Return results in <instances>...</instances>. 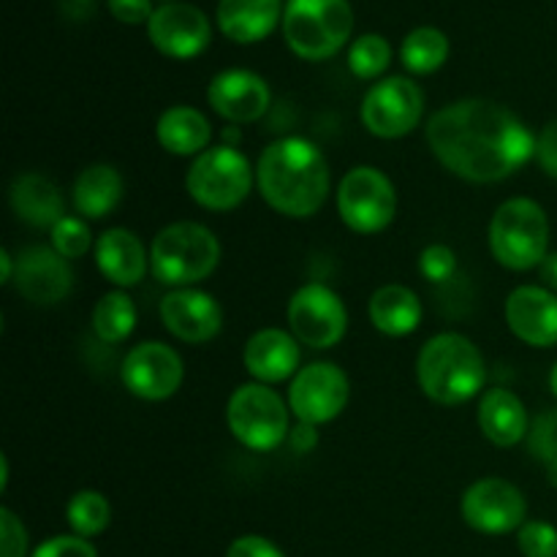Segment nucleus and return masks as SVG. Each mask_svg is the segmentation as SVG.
Returning a JSON list of instances; mask_svg holds the SVG:
<instances>
[{
  "instance_id": "9",
  "label": "nucleus",
  "mask_w": 557,
  "mask_h": 557,
  "mask_svg": "<svg viewBox=\"0 0 557 557\" xmlns=\"http://www.w3.org/2000/svg\"><path fill=\"white\" fill-rule=\"evenodd\" d=\"M335 205L343 226L362 237H373L395 223L397 188L379 166L362 163L343 174Z\"/></svg>"
},
{
  "instance_id": "47",
  "label": "nucleus",
  "mask_w": 557,
  "mask_h": 557,
  "mask_svg": "<svg viewBox=\"0 0 557 557\" xmlns=\"http://www.w3.org/2000/svg\"><path fill=\"white\" fill-rule=\"evenodd\" d=\"M544 468H547V482L557 490V462H549V466H544Z\"/></svg>"
},
{
  "instance_id": "33",
  "label": "nucleus",
  "mask_w": 557,
  "mask_h": 557,
  "mask_svg": "<svg viewBox=\"0 0 557 557\" xmlns=\"http://www.w3.org/2000/svg\"><path fill=\"white\" fill-rule=\"evenodd\" d=\"M525 444L533 460L542 462V466L557 462V408H549V411H542L531 419Z\"/></svg>"
},
{
  "instance_id": "38",
  "label": "nucleus",
  "mask_w": 557,
  "mask_h": 557,
  "mask_svg": "<svg viewBox=\"0 0 557 557\" xmlns=\"http://www.w3.org/2000/svg\"><path fill=\"white\" fill-rule=\"evenodd\" d=\"M226 557H286L277 544H272L270 539L256 536V533H248V536H239L228 544Z\"/></svg>"
},
{
  "instance_id": "27",
  "label": "nucleus",
  "mask_w": 557,
  "mask_h": 557,
  "mask_svg": "<svg viewBox=\"0 0 557 557\" xmlns=\"http://www.w3.org/2000/svg\"><path fill=\"white\" fill-rule=\"evenodd\" d=\"M370 324L386 337H408L419 330L422 324V299L413 288L403 286V283H386V286L375 288L373 297L368 302Z\"/></svg>"
},
{
  "instance_id": "7",
  "label": "nucleus",
  "mask_w": 557,
  "mask_h": 557,
  "mask_svg": "<svg viewBox=\"0 0 557 557\" xmlns=\"http://www.w3.org/2000/svg\"><path fill=\"white\" fill-rule=\"evenodd\" d=\"M256 188V166L239 147L212 145L190 161L185 172V190L199 207L210 212H232L248 201Z\"/></svg>"
},
{
  "instance_id": "41",
  "label": "nucleus",
  "mask_w": 557,
  "mask_h": 557,
  "mask_svg": "<svg viewBox=\"0 0 557 557\" xmlns=\"http://www.w3.org/2000/svg\"><path fill=\"white\" fill-rule=\"evenodd\" d=\"M288 449L294 451V455H310V451L319 446V428H313V424H305V422H297L292 428V433H288Z\"/></svg>"
},
{
  "instance_id": "19",
  "label": "nucleus",
  "mask_w": 557,
  "mask_h": 557,
  "mask_svg": "<svg viewBox=\"0 0 557 557\" xmlns=\"http://www.w3.org/2000/svg\"><path fill=\"white\" fill-rule=\"evenodd\" d=\"M506 326L531 348L557 346V294L544 286H517L504 305Z\"/></svg>"
},
{
  "instance_id": "29",
  "label": "nucleus",
  "mask_w": 557,
  "mask_h": 557,
  "mask_svg": "<svg viewBox=\"0 0 557 557\" xmlns=\"http://www.w3.org/2000/svg\"><path fill=\"white\" fill-rule=\"evenodd\" d=\"M449 38L441 27L422 25L413 27L400 44V63L408 74L413 76H430L449 60Z\"/></svg>"
},
{
  "instance_id": "1",
  "label": "nucleus",
  "mask_w": 557,
  "mask_h": 557,
  "mask_svg": "<svg viewBox=\"0 0 557 557\" xmlns=\"http://www.w3.org/2000/svg\"><path fill=\"white\" fill-rule=\"evenodd\" d=\"M424 136L435 161L473 185L504 183L536 158V134L490 98L446 103L428 120Z\"/></svg>"
},
{
  "instance_id": "48",
  "label": "nucleus",
  "mask_w": 557,
  "mask_h": 557,
  "mask_svg": "<svg viewBox=\"0 0 557 557\" xmlns=\"http://www.w3.org/2000/svg\"><path fill=\"white\" fill-rule=\"evenodd\" d=\"M549 392H553L557 400V362L553 364V370H549Z\"/></svg>"
},
{
  "instance_id": "14",
  "label": "nucleus",
  "mask_w": 557,
  "mask_h": 557,
  "mask_svg": "<svg viewBox=\"0 0 557 557\" xmlns=\"http://www.w3.org/2000/svg\"><path fill=\"white\" fill-rule=\"evenodd\" d=\"M120 381L134 397L145 403H163L180 392L185 364L177 348L161 341H145L131 348L120 364Z\"/></svg>"
},
{
  "instance_id": "25",
  "label": "nucleus",
  "mask_w": 557,
  "mask_h": 557,
  "mask_svg": "<svg viewBox=\"0 0 557 557\" xmlns=\"http://www.w3.org/2000/svg\"><path fill=\"white\" fill-rule=\"evenodd\" d=\"M156 139L169 156L190 158L201 156L212 147V123L205 112L188 103L169 107L156 123Z\"/></svg>"
},
{
  "instance_id": "39",
  "label": "nucleus",
  "mask_w": 557,
  "mask_h": 557,
  "mask_svg": "<svg viewBox=\"0 0 557 557\" xmlns=\"http://www.w3.org/2000/svg\"><path fill=\"white\" fill-rule=\"evenodd\" d=\"M152 11V0H109V14L123 25H147Z\"/></svg>"
},
{
  "instance_id": "15",
  "label": "nucleus",
  "mask_w": 557,
  "mask_h": 557,
  "mask_svg": "<svg viewBox=\"0 0 557 557\" xmlns=\"http://www.w3.org/2000/svg\"><path fill=\"white\" fill-rule=\"evenodd\" d=\"M147 38L152 47L172 60H194L210 47L212 22L194 3H161L147 22Z\"/></svg>"
},
{
  "instance_id": "49",
  "label": "nucleus",
  "mask_w": 557,
  "mask_h": 557,
  "mask_svg": "<svg viewBox=\"0 0 557 557\" xmlns=\"http://www.w3.org/2000/svg\"><path fill=\"white\" fill-rule=\"evenodd\" d=\"M163 3H174V0H163Z\"/></svg>"
},
{
  "instance_id": "13",
  "label": "nucleus",
  "mask_w": 557,
  "mask_h": 557,
  "mask_svg": "<svg viewBox=\"0 0 557 557\" xmlns=\"http://www.w3.org/2000/svg\"><path fill=\"white\" fill-rule=\"evenodd\" d=\"M460 515L471 531L484 536H506L528 522V500L525 493L509 479L484 476L462 493Z\"/></svg>"
},
{
  "instance_id": "22",
  "label": "nucleus",
  "mask_w": 557,
  "mask_h": 557,
  "mask_svg": "<svg viewBox=\"0 0 557 557\" xmlns=\"http://www.w3.org/2000/svg\"><path fill=\"white\" fill-rule=\"evenodd\" d=\"M476 422L484 438L498 449H511V446L522 444L528 438V430H531V417H528L522 397H517L511 389H504V386L482 392Z\"/></svg>"
},
{
  "instance_id": "11",
  "label": "nucleus",
  "mask_w": 557,
  "mask_h": 557,
  "mask_svg": "<svg viewBox=\"0 0 557 557\" xmlns=\"http://www.w3.org/2000/svg\"><path fill=\"white\" fill-rule=\"evenodd\" d=\"M424 117V90L411 76L392 74L373 82L364 92L359 120L379 139H403L419 128Z\"/></svg>"
},
{
  "instance_id": "45",
  "label": "nucleus",
  "mask_w": 557,
  "mask_h": 557,
  "mask_svg": "<svg viewBox=\"0 0 557 557\" xmlns=\"http://www.w3.org/2000/svg\"><path fill=\"white\" fill-rule=\"evenodd\" d=\"M239 141H243V131H239V125H228V128H223L221 145L239 147Z\"/></svg>"
},
{
  "instance_id": "10",
  "label": "nucleus",
  "mask_w": 557,
  "mask_h": 557,
  "mask_svg": "<svg viewBox=\"0 0 557 557\" xmlns=\"http://www.w3.org/2000/svg\"><path fill=\"white\" fill-rule=\"evenodd\" d=\"M288 332L299 346L313 351H330L341 346L348 332L346 302L326 283H305L292 294L286 308Z\"/></svg>"
},
{
  "instance_id": "43",
  "label": "nucleus",
  "mask_w": 557,
  "mask_h": 557,
  "mask_svg": "<svg viewBox=\"0 0 557 557\" xmlns=\"http://www.w3.org/2000/svg\"><path fill=\"white\" fill-rule=\"evenodd\" d=\"M16 272V256H11V250H0V283L3 286H11L14 283Z\"/></svg>"
},
{
  "instance_id": "21",
  "label": "nucleus",
  "mask_w": 557,
  "mask_h": 557,
  "mask_svg": "<svg viewBox=\"0 0 557 557\" xmlns=\"http://www.w3.org/2000/svg\"><path fill=\"white\" fill-rule=\"evenodd\" d=\"M96 267L114 288H134L150 272V248L139 239V234L125 226L107 228L96 237Z\"/></svg>"
},
{
  "instance_id": "24",
  "label": "nucleus",
  "mask_w": 557,
  "mask_h": 557,
  "mask_svg": "<svg viewBox=\"0 0 557 557\" xmlns=\"http://www.w3.org/2000/svg\"><path fill=\"white\" fill-rule=\"evenodd\" d=\"M283 0H218V30L234 44H259L283 25Z\"/></svg>"
},
{
  "instance_id": "18",
  "label": "nucleus",
  "mask_w": 557,
  "mask_h": 557,
  "mask_svg": "<svg viewBox=\"0 0 557 557\" xmlns=\"http://www.w3.org/2000/svg\"><path fill=\"white\" fill-rule=\"evenodd\" d=\"M207 103L228 125H250L267 114L272 90L261 74L250 69L218 71L207 85Z\"/></svg>"
},
{
  "instance_id": "20",
  "label": "nucleus",
  "mask_w": 557,
  "mask_h": 557,
  "mask_svg": "<svg viewBox=\"0 0 557 557\" xmlns=\"http://www.w3.org/2000/svg\"><path fill=\"white\" fill-rule=\"evenodd\" d=\"M243 364L259 384L277 386L302 370V346L297 337L277 326L253 332L243 348Z\"/></svg>"
},
{
  "instance_id": "16",
  "label": "nucleus",
  "mask_w": 557,
  "mask_h": 557,
  "mask_svg": "<svg viewBox=\"0 0 557 557\" xmlns=\"http://www.w3.org/2000/svg\"><path fill=\"white\" fill-rule=\"evenodd\" d=\"M161 324L169 335L188 346H205L223 330V308L210 292L199 286L172 288L158 305Z\"/></svg>"
},
{
  "instance_id": "36",
  "label": "nucleus",
  "mask_w": 557,
  "mask_h": 557,
  "mask_svg": "<svg viewBox=\"0 0 557 557\" xmlns=\"http://www.w3.org/2000/svg\"><path fill=\"white\" fill-rule=\"evenodd\" d=\"M27 528L9 506L0 509V557H30L27 555Z\"/></svg>"
},
{
  "instance_id": "46",
  "label": "nucleus",
  "mask_w": 557,
  "mask_h": 557,
  "mask_svg": "<svg viewBox=\"0 0 557 557\" xmlns=\"http://www.w3.org/2000/svg\"><path fill=\"white\" fill-rule=\"evenodd\" d=\"M9 487V455H0V490Z\"/></svg>"
},
{
  "instance_id": "26",
  "label": "nucleus",
  "mask_w": 557,
  "mask_h": 557,
  "mask_svg": "<svg viewBox=\"0 0 557 557\" xmlns=\"http://www.w3.org/2000/svg\"><path fill=\"white\" fill-rule=\"evenodd\" d=\"M125 194V180L112 163H92L82 169L71 188V205L76 215L85 221H103L109 212L117 210Z\"/></svg>"
},
{
  "instance_id": "32",
  "label": "nucleus",
  "mask_w": 557,
  "mask_h": 557,
  "mask_svg": "<svg viewBox=\"0 0 557 557\" xmlns=\"http://www.w3.org/2000/svg\"><path fill=\"white\" fill-rule=\"evenodd\" d=\"M49 245H52L63 259L76 261L96 248V239H92L90 223H87L85 218L65 215L63 221L54 223V228L49 232Z\"/></svg>"
},
{
  "instance_id": "31",
  "label": "nucleus",
  "mask_w": 557,
  "mask_h": 557,
  "mask_svg": "<svg viewBox=\"0 0 557 557\" xmlns=\"http://www.w3.org/2000/svg\"><path fill=\"white\" fill-rule=\"evenodd\" d=\"M392 65V44L381 33H364L348 44V69L357 79L379 82Z\"/></svg>"
},
{
  "instance_id": "40",
  "label": "nucleus",
  "mask_w": 557,
  "mask_h": 557,
  "mask_svg": "<svg viewBox=\"0 0 557 557\" xmlns=\"http://www.w3.org/2000/svg\"><path fill=\"white\" fill-rule=\"evenodd\" d=\"M536 161L544 174L557 180V117L549 120L542 134L536 136Z\"/></svg>"
},
{
  "instance_id": "28",
  "label": "nucleus",
  "mask_w": 557,
  "mask_h": 557,
  "mask_svg": "<svg viewBox=\"0 0 557 557\" xmlns=\"http://www.w3.org/2000/svg\"><path fill=\"white\" fill-rule=\"evenodd\" d=\"M136 321H139V313H136V302L131 299V294L123 288H114L96 302L90 326L98 341L107 343V346H120L134 335Z\"/></svg>"
},
{
  "instance_id": "6",
  "label": "nucleus",
  "mask_w": 557,
  "mask_h": 557,
  "mask_svg": "<svg viewBox=\"0 0 557 557\" xmlns=\"http://www.w3.org/2000/svg\"><path fill=\"white\" fill-rule=\"evenodd\" d=\"M281 27L297 58L321 63L351 41L354 9L348 0H286Z\"/></svg>"
},
{
  "instance_id": "8",
  "label": "nucleus",
  "mask_w": 557,
  "mask_h": 557,
  "mask_svg": "<svg viewBox=\"0 0 557 557\" xmlns=\"http://www.w3.org/2000/svg\"><path fill=\"white\" fill-rule=\"evenodd\" d=\"M292 408L272 386L248 381L232 392L226 403V424L239 446L248 451H275L292 433Z\"/></svg>"
},
{
  "instance_id": "3",
  "label": "nucleus",
  "mask_w": 557,
  "mask_h": 557,
  "mask_svg": "<svg viewBox=\"0 0 557 557\" xmlns=\"http://www.w3.org/2000/svg\"><path fill=\"white\" fill-rule=\"evenodd\" d=\"M417 381L428 400L446 408L462 406L484 389L487 364L471 337L441 332L419 348Z\"/></svg>"
},
{
  "instance_id": "5",
  "label": "nucleus",
  "mask_w": 557,
  "mask_h": 557,
  "mask_svg": "<svg viewBox=\"0 0 557 557\" xmlns=\"http://www.w3.org/2000/svg\"><path fill=\"white\" fill-rule=\"evenodd\" d=\"M487 243L493 259L506 270H539L549 253L547 210L528 196L504 201L490 221Z\"/></svg>"
},
{
  "instance_id": "12",
  "label": "nucleus",
  "mask_w": 557,
  "mask_h": 557,
  "mask_svg": "<svg viewBox=\"0 0 557 557\" xmlns=\"http://www.w3.org/2000/svg\"><path fill=\"white\" fill-rule=\"evenodd\" d=\"M286 400L297 422L321 428L346 411L351 381L335 362H310L292 379Z\"/></svg>"
},
{
  "instance_id": "23",
  "label": "nucleus",
  "mask_w": 557,
  "mask_h": 557,
  "mask_svg": "<svg viewBox=\"0 0 557 557\" xmlns=\"http://www.w3.org/2000/svg\"><path fill=\"white\" fill-rule=\"evenodd\" d=\"M9 205L14 215L30 228H49L65 218V196L54 180L41 172L16 174L9 188Z\"/></svg>"
},
{
  "instance_id": "44",
  "label": "nucleus",
  "mask_w": 557,
  "mask_h": 557,
  "mask_svg": "<svg viewBox=\"0 0 557 557\" xmlns=\"http://www.w3.org/2000/svg\"><path fill=\"white\" fill-rule=\"evenodd\" d=\"M63 5H65V14L85 16V14H90L92 5H96V0H63Z\"/></svg>"
},
{
  "instance_id": "17",
  "label": "nucleus",
  "mask_w": 557,
  "mask_h": 557,
  "mask_svg": "<svg viewBox=\"0 0 557 557\" xmlns=\"http://www.w3.org/2000/svg\"><path fill=\"white\" fill-rule=\"evenodd\" d=\"M22 299L38 308L60 305L74 288V270L52 245H27L16 253L14 283Z\"/></svg>"
},
{
  "instance_id": "2",
  "label": "nucleus",
  "mask_w": 557,
  "mask_h": 557,
  "mask_svg": "<svg viewBox=\"0 0 557 557\" xmlns=\"http://www.w3.org/2000/svg\"><path fill=\"white\" fill-rule=\"evenodd\" d=\"M256 188L270 210L292 221H308L324 210L332 172L324 150L305 136H281L256 161Z\"/></svg>"
},
{
  "instance_id": "35",
  "label": "nucleus",
  "mask_w": 557,
  "mask_h": 557,
  "mask_svg": "<svg viewBox=\"0 0 557 557\" xmlns=\"http://www.w3.org/2000/svg\"><path fill=\"white\" fill-rule=\"evenodd\" d=\"M457 272V253L444 243H433L419 253V275L428 283H446Z\"/></svg>"
},
{
  "instance_id": "42",
  "label": "nucleus",
  "mask_w": 557,
  "mask_h": 557,
  "mask_svg": "<svg viewBox=\"0 0 557 557\" xmlns=\"http://www.w3.org/2000/svg\"><path fill=\"white\" fill-rule=\"evenodd\" d=\"M539 281H542L544 288L557 294V250H549L547 259L539 264Z\"/></svg>"
},
{
  "instance_id": "37",
  "label": "nucleus",
  "mask_w": 557,
  "mask_h": 557,
  "mask_svg": "<svg viewBox=\"0 0 557 557\" xmlns=\"http://www.w3.org/2000/svg\"><path fill=\"white\" fill-rule=\"evenodd\" d=\"M30 557H98V553L90 539L63 533V536H52L38 544Z\"/></svg>"
},
{
  "instance_id": "30",
  "label": "nucleus",
  "mask_w": 557,
  "mask_h": 557,
  "mask_svg": "<svg viewBox=\"0 0 557 557\" xmlns=\"http://www.w3.org/2000/svg\"><path fill=\"white\" fill-rule=\"evenodd\" d=\"M65 522L74 536L96 539L112 525V504L98 490H79L65 504Z\"/></svg>"
},
{
  "instance_id": "34",
  "label": "nucleus",
  "mask_w": 557,
  "mask_h": 557,
  "mask_svg": "<svg viewBox=\"0 0 557 557\" xmlns=\"http://www.w3.org/2000/svg\"><path fill=\"white\" fill-rule=\"evenodd\" d=\"M517 547L522 557H557V528L553 522L528 520L517 531Z\"/></svg>"
},
{
  "instance_id": "4",
  "label": "nucleus",
  "mask_w": 557,
  "mask_h": 557,
  "mask_svg": "<svg viewBox=\"0 0 557 557\" xmlns=\"http://www.w3.org/2000/svg\"><path fill=\"white\" fill-rule=\"evenodd\" d=\"M221 239L210 226L177 221L163 226L150 245V272L161 286L190 288L212 277L221 264Z\"/></svg>"
}]
</instances>
